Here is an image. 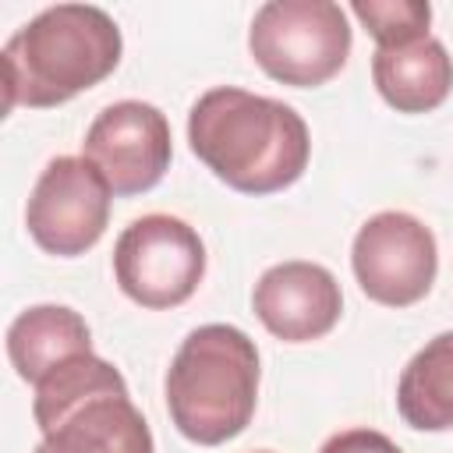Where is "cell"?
I'll return each instance as SVG.
<instances>
[{
	"mask_svg": "<svg viewBox=\"0 0 453 453\" xmlns=\"http://www.w3.org/2000/svg\"><path fill=\"white\" fill-rule=\"evenodd\" d=\"M188 142L191 152L241 195L290 188L311 156L308 124L290 103L237 85H219L195 99Z\"/></svg>",
	"mask_w": 453,
	"mask_h": 453,
	"instance_id": "6da1fadb",
	"label": "cell"
},
{
	"mask_svg": "<svg viewBox=\"0 0 453 453\" xmlns=\"http://www.w3.org/2000/svg\"><path fill=\"white\" fill-rule=\"evenodd\" d=\"M120 53V28L103 7H46L4 42V110L60 106L113 74Z\"/></svg>",
	"mask_w": 453,
	"mask_h": 453,
	"instance_id": "7a4b0ae2",
	"label": "cell"
},
{
	"mask_svg": "<svg viewBox=\"0 0 453 453\" xmlns=\"http://www.w3.org/2000/svg\"><path fill=\"white\" fill-rule=\"evenodd\" d=\"M258 347L226 322L191 329L166 368V411L177 432L198 446L241 435L258 403Z\"/></svg>",
	"mask_w": 453,
	"mask_h": 453,
	"instance_id": "3957f363",
	"label": "cell"
},
{
	"mask_svg": "<svg viewBox=\"0 0 453 453\" xmlns=\"http://www.w3.org/2000/svg\"><path fill=\"white\" fill-rule=\"evenodd\" d=\"M255 64L283 85H326L350 57L347 11L333 0H269L248 28Z\"/></svg>",
	"mask_w": 453,
	"mask_h": 453,
	"instance_id": "277c9868",
	"label": "cell"
},
{
	"mask_svg": "<svg viewBox=\"0 0 453 453\" xmlns=\"http://www.w3.org/2000/svg\"><path fill=\"white\" fill-rule=\"evenodd\" d=\"M117 287L142 308L184 304L205 276V244L191 223L170 212L131 219L113 244Z\"/></svg>",
	"mask_w": 453,
	"mask_h": 453,
	"instance_id": "5b68a950",
	"label": "cell"
},
{
	"mask_svg": "<svg viewBox=\"0 0 453 453\" xmlns=\"http://www.w3.org/2000/svg\"><path fill=\"white\" fill-rule=\"evenodd\" d=\"M110 198L113 191L106 177L85 156H57L42 166L28 195L25 226L42 251L74 258L106 234Z\"/></svg>",
	"mask_w": 453,
	"mask_h": 453,
	"instance_id": "8992f818",
	"label": "cell"
},
{
	"mask_svg": "<svg viewBox=\"0 0 453 453\" xmlns=\"http://www.w3.org/2000/svg\"><path fill=\"white\" fill-rule=\"evenodd\" d=\"M357 287L386 308L418 304L439 273L435 234L411 212L386 209L361 223L350 244Z\"/></svg>",
	"mask_w": 453,
	"mask_h": 453,
	"instance_id": "52a82bcc",
	"label": "cell"
},
{
	"mask_svg": "<svg viewBox=\"0 0 453 453\" xmlns=\"http://www.w3.org/2000/svg\"><path fill=\"white\" fill-rule=\"evenodd\" d=\"M81 156L106 177L113 195L152 191L170 170V124L159 106L120 99L96 113L85 131Z\"/></svg>",
	"mask_w": 453,
	"mask_h": 453,
	"instance_id": "ba28073f",
	"label": "cell"
},
{
	"mask_svg": "<svg viewBox=\"0 0 453 453\" xmlns=\"http://www.w3.org/2000/svg\"><path fill=\"white\" fill-rule=\"evenodd\" d=\"M251 308L276 340L308 343V340H322L340 322L343 294L326 265L290 258L269 265L258 276L251 290Z\"/></svg>",
	"mask_w": 453,
	"mask_h": 453,
	"instance_id": "9c48e42d",
	"label": "cell"
},
{
	"mask_svg": "<svg viewBox=\"0 0 453 453\" xmlns=\"http://www.w3.org/2000/svg\"><path fill=\"white\" fill-rule=\"evenodd\" d=\"M35 453H156L149 421L127 396V382L96 389L39 425Z\"/></svg>",
	"mask_w": 453,
	"mask_h": 453,
	"instance_id": "30bf717a",
	"label": "cell"
},
{
	"mask_svg": "<svg viewBox=\"0 0 453 453\" xmlns=\"http://www.w3.org/2000/svg\"><path fill=\"white\" fill-rule=\"evenodd\" d=\"M372 81L396 113H428L442 106L453 88V57L432 35L407 46L375 50Z\"/></svg>",
	"mask_w": 453,
	"mask_h": 453,
	"instance_id": "8fae6325",
	"label": "cell"
},
{
	"mask_svg": "<svg viewBox=\"0 0 453 453\" xmlns=\"http://www.w3.org/2000/svg\"><path fill=\"white\" fill-rule=\"evenodd\" d=\"M78 354H92V333L67 304H32L7 326V357L32 386Z\"/></svg>",
	"mask_w": 453,
	"mask_h": 453,
	"instance_id": "7c38bea8",
	"label": "cell"
},
{
	"mask_svg": "<svg viewBox=\"0 0 453 453\" xmlns=\"http://www.w3.org/2000/svg\"><path fill=\"white\" fill-rule=\"evenodd\" d=\"M396 411L418 432L453 428V329L432 336L400 372Z\"/></svg>",
	"mask_w": 453,
	"mask_h": 453,
	"instance_id": "4fadbf2b",
	"label": "cell"
},
{
	"mask_svg": "<svg viewBox=\"0 0 453 453\" xmlns=\"http://www.w3.org/2000/svg\"><path fill=\"white\" fill-rule=\"evenodd\" d=\"M350 11L375 39V50H393L425 39L432 21V7L421 0H354Z\"/></svg>",
	"mask_w": 453,
	"mask_h": 453,
	"instance_id": "5bb4252c",
	"label": "cell"
},
{
	"mask_svg": "<svg viewBox=\"0 0 453 453\" xmlns=\"http://www.w3.org/2000/svg\"><path fill=\"white\" fill-rule=\"evenodd\" d=\"M319 453H403V449L375 428H343L329 435Z\"/></svg>",
	"mask_w": 453,
	"mask_h": 453,
	"instance_id": "9a60e30c",
	"label": "cell"
},
{
	"mask_svg": "<svg viewBox=\"0 0 453 453\" xmlns=\"http://www.w3.org/2000/svg\"><path fill=\"white\" fill-rule=\"evenodd\" d=\"M258 453H273V449H258Z\"/></svg>",
	"mask_w": 453,
	"mask_h": 453,
	"instance_id": "2e32d148",
	"label": "cell"
}]
</instances>
